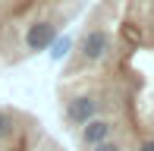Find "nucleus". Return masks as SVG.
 Masks as SVG:
<instances>
[{
    "instance_id": "nucleus-1",
    "label": "nucleus",
    "mask_w": 154,
    "mask_h": 151,
    "mask_svg": "<svg viewBox=\"0 0 154 151\" xmlns=\"http://www.w3.org/2000/svg\"><path fill=\"white\" fill-rule=\"evenodd\" d=\"M113 51V38L107 29H88L79 41V57L82 63H104Z\"/></svg>"
},
{
    "instance_id": "nucleus-2",
    "label": "nucleus",
    "mask_w": 154,
    "mask_h": 151,
    "mask_svg": "<svg viewBox=\"0 0 154 151\" xmlns=\"http://www.w3.org/2000/svg\"><path fill=\"white\" fill-rule=\"evenodd\" d=\"M97 113H101V104H97L94 94H72V98L63 104V116H66L69 126H85Z\"/></svg>"
},
{
    "instance_id": "nucleus-3",
    "label": "nucleus",
    "mask_w": 154,
    "mask_h": 151,
    "mask_svg": "<svg viewBox=\"0 0 154 151\" xmlns=\"http://www.w3.org/2000/svg\"><path fill=\"white\" fill-rule=\"evenodd\" d=\"M54 38H57V25L47 22V19H38V22H32L29 29H25V47H29L32 54L47 51V47L54 44Z\"/></svg>"
},
{
    "instance_id": "nucleus-4",
    "label": "nucleus",
    "mask_w": 154,
    "mask_h": 151,
    "mask_svg": "<svg viewBox=\"0 0 154 151\" xmlns=\"http://www.w3.org/2000/svg\"><path fill=\"white\" fill-rule=\"evenodd\" d=\"M113 132H116V123L113 120H107V116H94V120H88L85 126H82L79 139H82L85 148H94V145H101V142L113 139Z\"/></svg>"
},
{
    "instance_id": "nucleus-5",
    "label": "nucleus",
    "mask_w": 154,
    "mask_h": 151,
    "mask_svg": "<svg viewBox=\"0 0 154 151\" xmlns=\"http://www.w3.org/2000/svg\"><path fill=\"white\" fill-rule=\"evenodd\" d=\"M13 135H16V116L10 110H0V142L13 139Z\"/></svg>"
},
{
    "instance_id": "nucleus-6",
    "label": "nucleus",
    "mask_w": 154,
    "mask_h": 151,
    "mask_svg": "<svg viewBox=\"0 0 154 151\" xmlns=\"http://www.w3.org/2000/svg\"><path fill=\"white\" fill-rule=\"evenodd\" d=\"M69 47H72V38H66V35H57V38H54V44H51V60H63V57H66V54H69Z\"/></svg>"
},
{
    "instance_id": "nucleus-7",
    "label": "nucleus",
    "mask_w": 154,
    "mask_h": 151,
    "mask_svg": "<svg viewBox=\"0 0 154 151\" xmlns=\"http://www.w3.org/2000/svg\"><path fill=\"white\" fill-rule=\"evenodd\" d=\"M91 151H126V145L116 142V139H107V142H101V145H94Z\"/></svg>"
},
{
    "instance_id": "nucleus-8",
    "label": "nucleus",
    "mask_w": 154,
    "mask_h": 151,
    "mask_svg": "<svg viewBox=\"0 0 154 151\" xmlns=\"http://www.w3.org/2000/svg\"><path fill=\"white\" fill-rule=\"evenodd\" d=\"M135 151H154V139H142L135 145Z\"/></svg>"
}]
</instances>
